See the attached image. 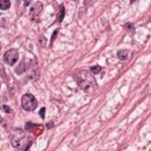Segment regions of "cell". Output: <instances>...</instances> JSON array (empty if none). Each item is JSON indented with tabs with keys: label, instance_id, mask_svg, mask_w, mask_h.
<instances>
[{
	"label": "cell",
	"instance_id": "obj_1",
	"mask_svg": "<svg viewBox=\"0 0 151 151\" xmlns=\"http://www.w3.org/2000/svg\"><path fill=\"white\" fill-rule=\"evenodd\" d=\"M74 78H76L79 87L83 91H85L87 93H92L97 90V81H96L94 77L88 71L80 70V71L76 72Z\"/></svg>",
	"mask_w": 151,
	"mask_h": 151
},
{
	"label": "cell",
	"instance_id": "obj_2",
	"mask_svg": "<svg viewBox=\"0 0 151 151\" xmlns=\"http://www.w3.org/2000/svg\"><path fill=\"white\" fill-rule=\"evenodd\" d=\"M32 144V139L26 136L22 131H19V134L14 136L12 138V145L20 150H27Z\"/></svg>",
	"mask_w": 151,
	"mask_h": 151
},
{
	"label": "cell",
	"instance_id": "obj_3",
	"mask_svg": "<svg viewBox=\"0 0 151 151\" xmlns=\"http://www.w3.org/2000/svg\"><path fill=\"white\" fill-rule=\"evenodd\" d=\"M37 105H38V101H37V99H35V97L33 94L26 93V94H24L21 97V106H22L24 110L33 111V110H35Z\"/></svg>",
	"mask_w": 151,
	"mask_h": 151
},
{
	"label": "cell",
	"instance_id": "obj_4",
	"mask_svg": "<svg viewBox=\"0 0 151 151\" xmlns=\"http://www.w3.org/2000/svg\"><path fill=\"white\" fill-rule=\"evenodd\" d=\"M18 58H19V52H18L15 48H11V50L6 51V53H5V55H4V60H5L8 65H11V66L17 63Z\"/></svg>",
	"mask_w": 151,
	"mask_h": 151
},
{
	"label": "cell",
	"instance_id": "obj_5",
	"mask_svg": "<svg viewBox=\"0 0 151 151\" xmlns=\"http://www.w3.org/2000/svg\"><path fill=\"white\" fill-rule=\"evenodd\" d=\"M41 12H42V4H41L40 1H38V2H35V4L31 7V9H29V17H31V19H32L33 21H38V20H39V17H40V14H41Z\"/></svg>",
	"mask_w": 151,
	"mask_h": 151
},
{
	"label": "cell",
	"instance_id": "obj_6",
	"mask_svg": "<svg viewBox=\"0 0 151 151\" xmlns=\"http://www.w3.org/2000/svg\"><path fill=\"white\" fill-rule=\"evenodd\" d=\"M25 130L28 131V132H33L34 134H40L42 132V126L41 125H35V124H32V123H26Z\"/></svg>",
	"mask_w": 151,
	"mask_h": 151
},
{
	"label": "cell",
	"instance_id": "obj_7",
	"mask_svg": "<svg viewBox=\"0 0 151 151\" xmlns=\"http://www.w3.org/2000/svg\"><path fill=\"white\" fill-rule=\"evenodd\" d=\"M117 55H118V58H119L120 60L125 61V60H127L129 57H130V51H127V50H120V51H118Z\"/></svg>",
	"mask_w": 151,
	"mask_h": 151
},
{
	"label": "cell",
	"instance_id": "obj_8",
	"mask_svg": "<svg viewBox=\"0 0 151 151\" xmlns=\"http://www.w3.org/2000/svg\"><path fill=\"white\" fill-rule=\"evenodd\" d=\"M11 6V1L9 0H0V9L2 11H6Z\"/></svg>",
	"mask_w": 151,
	"mask_h": 151
},
{
	"label": "cell",
	"instance_id": "obj_9",
	"mask_svg": "<svg viewBox=\"0 0 151 151\" xmlns=\"http://www.w3.org/2000/svg\"><path fill=\"white\" fill-rule=\"evenodd\" d=\"M64 17H65V9H64V6L61 5V6H60V9H59V13H58V15H57L58 21H59V22H61V21H63V19H64Z\"/></svg>",
	"mask_w": 151,
	"mask_h": 151
},
{
	"label": "cell",
	"instance_id": "obj_10",
	"mask_svg": "<svg viewBox=\"0 0 151 151\" xmlns=\"http://www.w3.org/2000/svg\"><path fill=\"white\" fill-rule=\"evenodd\" d=\"M101 71V67L100 66H98V65H96V66H92L91 67V73H93V74H97V73H99Z\"/></svg>",
	"mask_w": 151,
	"mask_h": 151
},
{
	"label": "cell",
	"instance_id": "obj_11",
	"mask_svg": "<svg viewBox=\"0 0 151 151\" xmlns=\"http://www.w3.org/2000/svg\"><path fill=\"white\" fill-rule=\"evenodd\" d=\"M40 117L41 118H45V107H41L40 109Z\"/></svg>",
	"mask_w": 151,
	"mask_h": 151
},
{
	"label": "cell",
	"instance_id": "obj_12",
	"mask_svg": "<svg viewBox=\"0 0 151 151\" xmlns=\"http://www.w3.org/2000/svg\"><path fill=\"white\" fill-rule=\"evenodd\" d=\"M2 109H4V110L7 112V113H11V112H12V110H11L8 106H6V105H4V106H2Z\"/></svg>",
	"mask_w": 151,
	"mask_h": 151
},
{
	"label": "cell",
	"instance_id": "obj_13",
	"mask_svg": "<svg viewBox=\"0 0 151 151\" xmlns=\"http://www.w3.org/2000/svg\"><path fill=\"white\" fill-rule=\"evenodd\" d=\"M130 1H131V2H133V1H136V0H130Z\"/></svg>",
	"mask_w": 151,
	"mask_h": 151
}]
</instances>
